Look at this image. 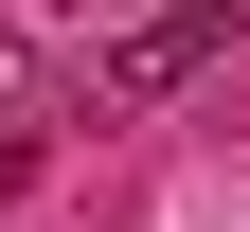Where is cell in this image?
Listing matches in <instances>:
<instances>
[{
  "label": "cell",
  "mask_w": 250,
  "mask_h": 232,
  "mask_svg": "<svg viewBox=\"0 0 250 232\" xmlns=\"http://www.w3.org/2000/svg\"><path fill=\"white\" fill-rule=\"evenodd\" d=\"M36 125H54V54H36V36H0V143H36Z\"/></svg>",
  "instance_id": "cell-2"
},
{
  "label": "cell",
  "mask_w": 250,
  "mask_h": 232,
  "mask_svg": "<svg viewBox=\"0 0 250 232\" xmlns=\"http://www.w3.org/2000/svg\"><path fill=\"white\" fill-rule=\"evenodd\" d=\"M54 18H72V36H107V18H143V0H54Z\"/></svg>",
  "instance_id": "cell-3"
},
{
  "label": "cell",
  "mask_w": 250,
  "mask_h": 232,
  "mask_svg": "<svg viewBox=\"0 0 250 232\" xmlns=\"http://www.w3.org/2000/svg\"><path fill=\"white\" fill-rule=\"evenodd\" d=\"M197 72H214V18H197V0H143V18L89 36V107H179Z\"/></svg>",
  "instance_id": "cell-1"
}]
</instances>
